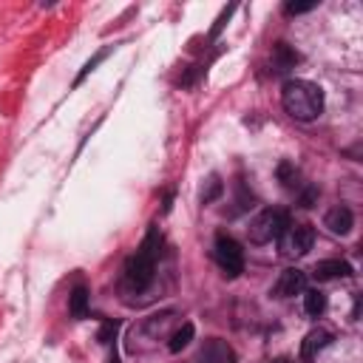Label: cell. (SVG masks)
Here are the masks:
<instances>
[{
  "label": "cell",
  "mask_w": 363,
  "mask_h": 363,
  "mask_svg": "<svg viewBox=\"0 0 363 363\" xmlns=\"http://www.w3.org/2000/svg\"><path fill=\"white\" fill-rule=\"evenodd\" d=\"M324 224L335 233V236H346V233L355 227V216H352V210L346 204H335L332 210L324 216Z\"/></svg>",
  "instance_id": "9"
},
{
  "label": "cell",
  "mask_w": 363,
  "mask_h": 363,
  "mask_svg": "<svg viewBox=\"0 0 363 363\" xmlns=\"http://www.w3.org/2000/svg\"><path fill=\"white\" fill-rule=\"evenodd\" d=\"M71 315L77 318V321H83L86 315H88V290L83 287H74V293H71Z\"/></svg>",
  "instance_id": "14"
},
{
  "label": "cell",
  "mask_w": 363,
  "mask_h": 363,
  "mask_svg": "<svg viewBox=\"0 0 363 363\" xmlns=\"http://www.w3.org/2000/svg\"><path fill=\"white\" fill-rule=\"evenodd\" d=\"M304 313L309 318H321L326 313V295L321 290H304Z\"/></svg>",
  "instance_id": "12"
},
{
  "label": "cell",
  "mask_w": 363,
  "mask_h": 363,
  "mask_svg": "<svg viewBox=\"0 0 363 363\" xmlns=\"http://www.w3.org/2000/svg\"><path fill=\"white\" fill-rule=\"evenodd\" d=\"M318 3H287L284 6V12L287 14H304V12H313Z\"/></svg>",
  "instance_id": "18"
},
{
  "label": "cell",
  "mask_w": 363,
  "mask_h": 363,
  "mask_svg": "<svg viewBox=\"0 0 363 363\" xmlns=\"http://www.w3.org/2000/svg\"><path fill=\"white\" fill-rule=\"evenodd\" d=\"M273 363H293L290 357H278V360H273Z\"/></svg>",
  "instance_id": "20"
},
{
  "label": "cell",
  "mask_w": 363,
  "mask_h": 363,
  "mask_svg": "<svg viewBox=\"0 0 363 363\" xmlns=\"http://www.w3.org/2000/svg\"><path fill=\"white\" fill-rule=\"evenodd\" d=\"M278 182L287 190H298L301 188V173H298V168L293 165V162H281L278 165Z\"/></svg>",
  "instance_id": "13"
},
{
  "label": "cell",
  "mask_w": 363,
  "mask_h": 363,
  "mask_svg": "<svg viewBox=\"0 0 363 363\" xmlns=\"http://www.w3.org/2000/svg\"><path fill=\"white\" fill-rule=\"evenodd\" d=\"M315 199H318V188L309 185V188L301 193V199H298V202H301V207H313V202H315Z\"/></svg>",
  "instance_id": "19"
},
{
  "label": "cell",
  "mask_w": 363,
  "mask_h": 363,
  "mask_svg": "<svg viewBox=\"0 0 363 363\" xmlns=\"http://www.w3.org/2000/svg\"><path fill=\"white\" fill-rule=\"evenodd\" d=\"M313 275L318 281H332V278H346L352 275V264L344 262V258H326V262H318Z\"/></svg>",
  "instance_id": "10"
},
{
  "label": "cell",
  "mask_w": 363,
  "mask_h": 363,
  "mask_svg": "<svg viewBox=\"0 0 363 363\" xmlns=\"http://www.w3.org/2000/svg\"><path fill=\"white\" fill-rule=\"evenodd\" d=\"M213 258L216 264L222 267V273L227 278H239L244 273V250L236 239L230 236H216V244H213Z\"/></svg>",
  "instance_id": "5"
},
{
  "label": "cell",
  "mask_w": 363,
  "mask_h": 363,
  "mask_svg": "<svg viewBox=\"0 0 363 363\" xmlns=\"http://www.w3.org/2000/svg\"><path fill=\"white\" fill-rule=\"evenodd\" d=\"M162 247V236L157 227L148 230L145 242L139 244V250L125 262V273H122V287L128 293H145L153 284V273H157V262H159V250Z\"/></svg>",
  "instance_id": "1"
},
{
  "label": "cell",
  "mask_w": 363,
  "mask_h": 363,
  "mask_svg": "<svg viewBox=\"0 0 363 363\" xmlns=\"http://www.w3.org/2000/svg\"><path fill=\"white\" fill-rule=\"evenodd\" d=\"M304 290H306V273H301L298 267H290V270H284L278 275L273 295L275 298H293V295H301Z\"/></svg>",
  "instance_id": "6"
},
{
  "label": "cell",
  "mask_w": 363,
  "mask_h": 363,
  "mask_svg": "<svg viewBox=\"0 0 363 363\" xmlns=\"http://www.w3.org/2000/svg\"><path fill=\"white\" fill-rule=\"evenodd\" d=\"M287 224H290L287 213L275 210V207H267V210H262L250 222V242L253 244H270V242H275L281 236Z\"/></svg>",
  "instance_id": "3"
},
{
  "label": "cell",
  "mask_w": 363,
  "mask_h": 363,
  "mask_svg": "<svg viewBox=\"0 0 363 363\" xmlns=\"http://www.w3.org/2000/svg\"><path fill=\"white\" fill-rule=\"evenodd\" d=\"M298 51L293 48V46H287V43H275L273 46V68L275 71H290V68H295L298 66Z\"/></svg>",
  "instance_id": "11"
},
{
  "label": "cell",
  "mask_w": 363,
  "mask_h": 363,
  "mask_svg": "<svg viewBox=\"0 0 363 363\" xmlns=\"http://www.w3.org/2000/svg\"><path fill=\"white\" fill-rule=\"evenodd\" d=\"M329 344H332V332L324 329V326H315L313 332H306V338L301 344V357L304 360H315L318 352H324Z\"/></svg>",
  "instance_id": "8"
},
{
  "label": "cell",
  "mask_w": 363,
  "mask_h": 363,
  "mask_svg": "<svg viewBox=\"0 0 363 363\" xmlns=\"http://www.w3.org/2000/svg\"><path fill=\"white\" fill-rule=\"evenodd\" d=\"M117 329H119V324L117 321H106L102 324V329H99V344H114V338H117Z\"/></svg>",
  "instance_id": "17"
},
{
  "label": "cell",
  "mask_w": 363,
  "mask_h": 363,
  "mask_svg": "<svg viewBox=\"0 0 363 363\" xmlns=\"http://www.w3.org/2000/svg\"><path fill=\"white\" fill-rule=\"evenodd\" d=\"M222 190H224V185H222V179L213 173L210 179H207V190H202V202L204 204H210L213 199H219L222 196Z\"/></svg>",
  "instance_id": "16"
},
{
  "label": "cell",
  "mask_w": 363,
  "mask_h": 363,
  "mask_svg": "<svg viewBox=\"0 0 363 363\" xmlns=\"http://www.w3.org/2000/svg\"><path fill=\"white\" fill-rule=\"evenodd\" d=\"M108 363H119V357H117V355H111V360H108Z\"/></svg>",
  "instance_id": "21"
},
{
  "label": "cell",
  "mask_w": 363,
  "mask_h": 363,
  "mask_svg": "<svg viewBox=\"0 0 363 363\" xmlns=\"http://www.w3.org/2000/svg\"><path fill=\"white\" fill-rule=\"evenodd\" d=\"M193 335H196V329H193V324H182L173 335H170V344H168V349L170 352H182L190 341H193Z\"/></svg>",
  "instance_id": "15"
},
{
  "label": "cell",
  "mask_w": 363,
  "mask_h": 363,
  "mask_svg": "<svg viewBox=\"0 0 363 363\" xmlns=\"http://www.w3.org/2000/svg\"><path fill=\"white\" fill-rule=\"evenodd\" d=\"M281 106L293 119L313 122L324 114V91L309 80H287L281 88Z\"/></svg>",
  "instance_id": "2"
},
{
  "label": "cell",
  "mask_w": 363,
  "mask_h": 363,
  "mask_svg": "<svg viewBox=\"0 0 363 363\" xmlns=\"http://www.w3.org/2000/svg\"><path fill=\"white\" fill-rule=\"evenodd\" d=\"M275 242H278V250H281L284 258H301V255H306L309 250H313L315 230L309 224H287Z\"/></svg>",
  "instance_id": "4"
},
{
  "label": "cell",
  "mask_w": 363,
  "mask_h": 363,
  "mask_svg": "<svg viewBox=\"0 0 363 363\" xmlns=\"http://www.w3.org/2000/svg\"><path fill=\"white\" fill-rule=\"evenodd\" d=\"M196 363H239L236 360V352H233L230 344L219 341V338H210L204 341L199 355H196Z\"/></svg>",
  "instance_id": "7"
}]
</instances>
